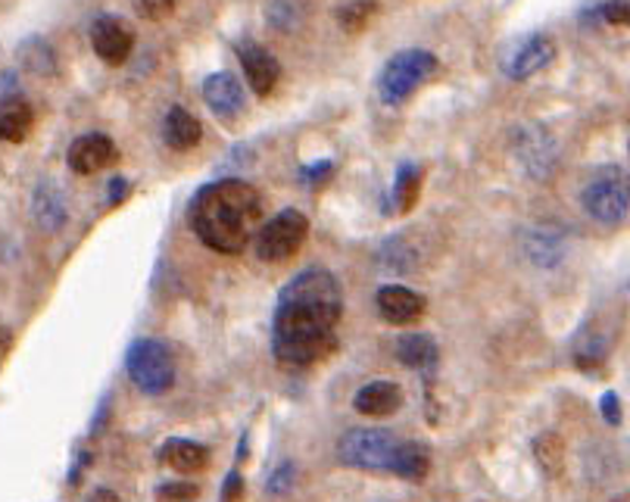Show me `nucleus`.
<instances>
[{
    "instance_id": "6e6552de",
    "label": "nucleus",
    "mask_w": 630,
    "mask_h": 502,
    "mask_svg": "<svg viewBox=\"0 0 630 502\" xmlns=\"http://www.w3.org/2000/svg\"><path fill=\"white\" fill-rule=\"evenodd\" d=\"M556 60V41L543 32H531L524 38H518L506 53H503V72L512 82H528L531 75H538Z\"/></svg>"
},
{
    "instance_id": "4468645a",
    "label": "nucleus",
    "mask_w": 630,
    "mask_h": 502,
    "mask_svg": "<svg viewBox=\"0 0 630 502\" xmlns=\"http://www.w3.org/2000/svg\"><path fill=\"white\" fill-rule=\"evenodd\" d=\"M203 100L219 119H234L244 110V88L232 72H212L203 82Z\"/></svg>"
},
{
    "instance_id": "c756f323",
    "label": "nucleus",
    "mask_w": 630,
    "mask_h": 502,
    "mask_svg": "<svg viewBox=\"0 0 630 502\" xmlns=\"http://www.w3.org/2000/svg\"><path fill=\"white\" fill-rule=\"evenodd\" d=\"M157 500L190 502L197 500V487H194V483H163V487L157 490Z\"/></svg>"
},
{
    "instance_id": "a878e982",
    "label": "nucleus",
    "mask_w": 630,
    "mask_h": 502,
    "mask_svg": "<svg viewBox=\"0 0 630 502\" xmlns=\"http://www.w3.org/2000/svg\"><path fill=\"white\" fill-rule=\"evenodd\" d=\"M374 13V0H353L347 7L337 10V23L344 25L347 32H362L366 23L372 20Z\"/></svg>"
},
{
    "instance_id": "9d476101",
    "label": "nucleus",
    "mask_w": 630,
    "mask_h": 502,
    "mask_svg": "<svg viewBox=\"0 0 630 502\" xmlns=\"http://www.w3.org/2000/svg\"><path fill=\"white\" fill-rule=\"evenodd\" d=\"M91 47L103 63L122 66L135 50V28L122 16H97L91 25Z\"/></svg>"
},
{
    "instance_id": "f3484780",
    "label": "nucleus",
    "mask_w": 630,
    "mask_h": 502,
    "mask_svg": "<svg viewBox=\"0 0 630 502\" xmlns=\"http://www.w3.org/2000/svg\"><path fill=\"white\" fill-rule=\"evenodd\" d=\"M353 406L359 415L381 418V415H391L403 406V390L394 381H372L353 396Z\"/></svg>"
},
{
    "instance_id": "1a4fd4ad",
    "label": "nucleus",
    "mask_w": 630,
    "mask_h": 502,
    "mask_svg": "<svg viewBox=\"0 0 630 502\" xmlns=\"http://www.w3.org/2000/svg\"><path fill=\"white\" fill-rule=\"evenodd\" d=\"M515 157L524 166V172L538 182H546L559 162V150H556V140L549 137L546 128L540 125H521L515 132Z\"/></svg>"
},
{
    "instance_id": "a211bd4d",
    "label": "nucleus",
    "mask_w": 630,
    "mask_h": 502,
    "mask_svg": "<svg viewBox=\"0 0 630 502\" xmlns=\"http://www.w3.org/2000/svg\"><path fill=\"white\" fill-rule=\"evenodd\" d=\"M160 462L182 472V475H194V472H203L210 465V450L203 443H194V440H165L160 446Z\"/></svg>"
},
{
    "instance_id": "b1692460",
    "label": "nucleus",
    "mask_w": 630,
    "mask_h": 502,
    "mask_svg": "<svg viewBox=\"0 0 630 502\" xmlns=\"http://www.w3.org/2000/svg\"><path fill=\"white\" fill-rule=\"evenodd\" d=\"M528 256L538 266H556L561 259V241L549 231H534V234H528Z\"/></svg>"
},
{
    "instance_id": "f704fd0d",
    "label": "nucleus",
    "mask_w": 630,
    "mask_h": 502,
    "mask_svg": "<svg viewBox=\"0 0 630 502\" xmlns=\"http://www.w3.org/2000/svg\"><path fill=\"white\" fill-rule=\"evenodd\" d=\"M128 197V179H122V175H116L113 182H110V204L116 206L122 204Z\"/></svg>"
},
{
    "instance_id": "dca6fc26",
    "label": "nucleus",
    "mask_w": 630,
    "mask_h": 502,
    "mask_svg": "<svg viewBox=\"0 0 630 502\" xmlns=\"http://www.w3.org/2000/svg\"><path fill=\"white\" fill-rule=\"evenodd\" d=\"M32 216L38 222L41 231H60L70 219V206H66V197L63 191L53 182H41L35 187V197H32Z\"/></svg>"
},
{
    "instance_id": "72a5a7b5",
    "label": "nucleus",
    "mask_w": 630,
    "mask_h": 502,
    "mask_svg": "<svg viewBox=\"0 0 630 502\" xmlns=\"http://www.w3.org/2000/svg\"><path fill=\"white\" fill-rule=\"evenodd\" d=\"M291 483H294V468H291V465H281L279 472L272 475V480H269V490H272V493H284Z\"/></svg>"
},
{
    "instance_id": "c85d7f7f",
    "label": "nucleus",
    "mask_w": 630,
    "mask_h": 502,
    "mask_svg": "<svg viewBox=\"0 0 630 502\" xmlns=\"http://www.w3.org/2000/svg\"><path fill=\"white\" fill-rule=\"evenodd\" d=\"M538 446V458H540V465L543 468H549L553 475L559 472V458H561V443H559V437L556 434H543L534 443Z\"/></svg>"
},
{
    "instance_id": "423d86ee",
    "label": "nucleus",
    "mask_w": 630,
    "mask_h": 502,
    "mask_svg": "<svg viewBox=\"0 0 630 502\" xmlns=\"http://www.w3.org/2000/svg\"><path fill=\"white\" fill-rule=\"evenodd\" d=\"M399 440L384 428H353L341 437L337 456L344 465L366 468V472H391V462L397 456Z\"/></svg>"
},
{
    "instance_id": "393cba45",
    "label": "nucleus",
    "mask_w": 630,
    "mask_h": 502,
    "mask_svg": "<svg viewBox=\"0 0 630 502\" xmlns=\"http://www.w3.org/2000/svg\"><path fill=\"white\" fill-rule=\"evenodd\" d=\"M269 23L281 32L297 28L304 23V0H272L269 3Z\"/></svg>"
},
{
    "instance_id": "4c0bfd02",
    "label": "nucleus",
    "mask_w": 630,
    "mask_h": 502,
    "mask_svg": "<svg viewBox=\"0 0 630 502\" xmlns=\"http://www.w3.org/2000/svg\"><path fill=\"white\" fill-rule=\"evenodd\" d=\"M615 502H628V500H615Z\"/></svg>"
},
{
    "instance_id": "ddd939ff",
    "label": "nucleus",
    "mask_w": 630,
    "mask_h": 502,
    "mask_svg": "<svg viewBox=\"0 0 630 502\" xmlns=\"http://www.w3.org/2000/svg\"><path fill=\"white\" fill-rule=\"evenodd\" d=\"M374 303H378L381 319L391 321V325H412L424 316V306H428V299L421 294L409 291V287H399V284L381 287Z\"/></svg>"
},
{
    "instance_id": "e433bc0d",
    "label": "nucleus",
    "mask_w": 630,
    "mask_h": 502,
    "mask_svg": "<svg viewBox=\"0 0 630 502\" xmlns=\"http://www.w3.org/2000/svg\"><path fill=\"white\" fill-rule=\"evenodd\" d=\"M85 502H119V497L113 493V490H94L91 497Z\"/></svg>"
},
{
    "instance_id": "0eeeda50",
    "label": "nucleus",
    "mask_w": 630,
    "mask_h": 502,
    "mask_svg": "<svg viewBox=\"0 0 630 502\" xmlns=\"http://www.w3.org/2000/svg\"><path fill=\"white\" fill-rule=\"evenodd\" d=\"M309 222L300 209H281L257 231V256L262 262H284L304 247Z\"/></svg>"
},
{
    "instance_id": "4be33fe9",
    "label": "nucleus",
    "mask_w": 630,
    "mask_h": 502,
    "mask_svg": "<svg viewBox=\"0 0 630 502\" xmlns=\"http://www.w3.org/2000/svg\"><path fill=\"white\" fill-rule=\"evenodd\" d=\"M421 194V169L416 162H403L397 169V179H394V191H391V200L397 212H409L412 206L419 204Z\"/></svg>"
},
{
    "instance_id": "6ab92c4d",
    "label": "nucleus",
    "mask_w": 630,
    "mask_h": 502,
    "mask_svg": "<svg viewBox=\"0 0 630 502\" xmlns=\"http://www.w3.org/2000/svg\"><path fill=\"white\" fill-rule=\"evenodd\" d=\"M200 137H203V125L197 122V115H190L185 107H172L163 119V140L172 147V150H178V154H185V150H194L197 144H200Z\"/></svg>"
},
{
    "instance_id": "c9c22d12",
    "label": "nucleus",
    "mask_w": 630,
    "mask_h": 502,
    "mask_svg": "<svg viewBox=\"0 0 630 502\" xmlns=\"http://www.w3.org/2000/svg\"><path fill=\"white\" fill-rule=\"evenodd\" d=\"M244 493V483H240V475L237 472H232L228 475V480H225V502H234L237 497Z\"/></svg>"
},
{
    "instance_id": "473e14b6",
    "label": "nucleus",
    "mask_w": 630,
    "mask_h": 502,
    "mask_svg": "<svg viewBox=\"0 0 630 502\" xmlns=\"http://www.w3.org/2000/svg\"><path fill=\"white\" fill-rule=\"evenodd\" d=\"M600 406H603V415H606L608 425H618V421H621V400H618V393H612V390L603 393V403H600Z\"/></svg>"
},
{
    "instance_id": "5701e85b",
    "label": "nucleus",
    "mask_w": 630,
    "mask_h": 502,
    "mask_svg": "<svg viewBox=\"0 0 630 502\" xmlns=\"http://www.w3.org/2000/svg\"><path fill=\"white\" fill-rule=\"evenodd\" d=\"M428 468H431V456H428V450L419 446V443H403V440H399L397 456H394V462H391V472L406 480H421L424 475H428Z\"/></svg>"
},
{
    "instance_id": "f03ea898",
    "label": "nucleus",
    "mask_w": 630,
    "mask_h": 502,
    "mask_svg": "<svg viewBox=\"0 0 630 502\" xmlns=\"http://www.w3.org/2000/svg\"><path fill=\"white\" fill-rule=\"evenodd\" d=\"M262 200L244 179H219L203 184L190 200V229L215 253H244L257 234Z\"/></svg>"
},
{
    "instance_id": "2f4dec72",
    "label": "nucleus",
    "mask_w": 630,
    "mask_h": 502,
    "mask_svg": "<svg viewBox=\"0 0 630 502\" xmlns=\"http://www.w3.org/2000/svg\"><path fill=\"white\" fill-rule=\"evenodd\" d=\"M331 172H334V162L322 160V162H316V166H309V169H304L300 175H304L306 184H322Z\"/></svg>"
},
{
    "instance_id": "aec40b11",
    "label": "nucleus",
    "mask_w": 630,
    "mask_h": 502,
    "mask_svg": "<svg viewBox=\"0 0 630 502\" xmlns=\"http://www.w3.org/2000/svg\"><path fill=\"white\" fill-rule=\"evenodd\" d=\"M397 356L409 368H434L437 366V343L428 334H406L397 341Z\"/></svg>"
},
{
    "instance_id": "7ed1b4c3",
    "label": "nucleus",
    "mask_w": 630,
    "mask_h": 502,
    "mask_svg": "<svg viewBox=\"0 0 630 502\" xmlns=\"http://www.w3.org/2000/svg\"><path fill=\"white\" fill-rule=\"evenodd\" d=\"M441 69L437 57L431 50H399L397 57L387 60V66L378 75V94L387 107H397L406 97H412L416 88H421L434 72Z\"/></svg>"
},
{
    "instance_id": "412c9836",
    "label": "nucleus",
    "mask_w": 630,
    "mask_h": 502,
    "mask_svg": "<svg viewBox=\"0 0 630 502\" xmlns=\"http://www.w3.org/2000/svg\"><path fill=\"white\" fill-rule=\"evenodd\" d=\"M16 57H20V63H23L28 72H35V75H57V53H53V47L47 45L45 38H38V35L25 38L23 45L16 47Z\"/></svg>"
},
{
    "instance_id": "7c9ffc66",
    "label": "nucleus",
    "mask_w": 630,
    "mask_h": 502,
    "mask_svg": "<svg viewBox=\"0 0 630 502\" xmlns=\"http://www.w3.org/2000/svg\"><path fill=\"white\" fill-rule=\"evenodd\" d=\"M600 16H603L608 25H628V0H606V3L600 7Z\"/></svg>"
},
{
    "instance_id": "f8f14e48",
    "label": "nucleus",
    "mask_w": 630,
    "mask_h": 502,
    "mask_svg": "<svg viewBox=\"0 0 630 502\" xmlns=\"http://www.w3.org/2000/svg\"><path fill=\"white\" fill-rule=\"evenodd\" d=\"M119 160V147L113 144V137L107 135H82L70 144L66 162L75 175H94L107 166H113Z\"/></svg>"
},
{
    "instance_id": "bb28decb",
    "label": "nucleus",
    "mask_w": 630,
    "mask_h": 502,
    "mask_svg": "<svg viewBox=\"0 0 630 502\" xmlns=\"http://www.w3.org/2000/svg\"><path fill=\"white\" fill-rule=\"evenodd\" d=\"M575 356H578V366H600L603 363V356H606V343L600 334H584L578 346H575Z\"/></svg>"
},
{
    "instance_id": "9b49d317",
    "label": "nucleus",
    "mask_w": 630,
    "mask_h": 502,
    "mask_svg": "<svg viewBox=\"0 0 630 502\" xmlns=\"http://www.w3.org/2000/svg\"><path fill=\"white\" fill-rule=\"evenodd\" d=\"M237 60L244 66L247 85L254 88L257 97H269V94L275 91V85H279L281 78V63L275 60V53H269L257 41H240L237 45Z\"/></svg>"
},
{
    "instance_id": "f257e3e1",
    "label": "nucleus",
    "mask_w": 630,
    "mask_h": 502,
    "mask_svg": "<svg viewBox=\"0 0 630 502\" xmlns=\"http://www.w3.org/2000/svg\"><path fill=\"white\" fill-rule=\"evenodd\" d=\"M344 316L341 284L328 269L294 274L275 306L272 350L284 366L304 368L325 359L337 346V321Z\"/></svg>"
},
{
    "instance_id": "20e7f679",
    "label": "nucleus",
    "mask_w": 630,
    "mask_h": 502,
    "mask_svg": "<svg viewBox=\"0 0 630 502\" xmlns=\"http://www.w3.org/2000/svg\"><path fill=\"white\" fill-rule=\"evenodd\" d=\"M581 204H584L590 219H596V222H603V225H621V222L628 219L630 206L625 169H618V166L596 169V172L590 175V182L584 184Z\"/></svg>"
},
{
    "instance_id": "cd10ccee",
    "label": "nucleus",
    "mask_w": 630,
    "mask_h": 502,
    "mask_svg": "<svg viewBox=\"0 0 630 502\" xmlns=\"http://www.w3.org/2000/svg\"><path fill=\"white\" fill-rule=\"evenodd\" d=\"M178 10V0H135V13L147 23H163Z\"/></svg>"
},
{
    "instance_id": "2eb2a0df",
    "label": "nucleus",
    "mask_w": 630,
    "mask_h": 502,
    "mask_svg": "<svg viewBox=\"0 0 630 502\" xmlns=\"http://www.w3.org/2000/svg\"><path fill=\"white\" fill-rule=\"evenodd\" d=\"M35 128V110L23 94H7L0 97V140L7 144H23Z\"/></svg>"
},
{
    "instance_id": "39448f33",
    "label": "nucleus",
    "mask_w": 630,
    "mask_h": 502,
    "mask_svg": "<svg viewBox=\"0 0 630 502\" xmlns=\"http://www.w3.org/2000/svg\"><path fill=\"white\" fill-rule=\"evenodd\" d=\"M125 368H128V378L135 381V388L157 396L165 393L175 381V363H172V353L169 346L160 341H135L128 346V356H125Z\"/></svg>"
}]
</instances>
